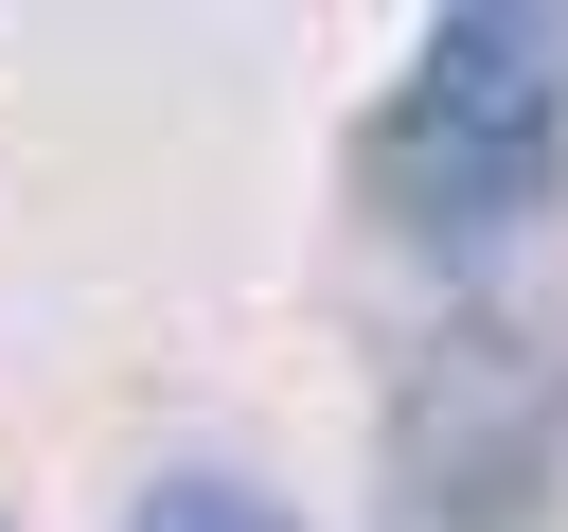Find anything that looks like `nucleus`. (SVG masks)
<instances>
[{"mask_svg": "<svg viewBox=\"0 0 568 532\" xmlns=\"http://www.w3.org/2000/svg\"><path fill=\"white\" fill-rule=\"evenodd\" d=\"M550 160H568L550 35H532V18H426V53H408L390 106H373V195H390V231H426V248H515V231L550 213Z\"/></svg>", "mask_w": 568, "mask_h": 532, "instance_id": "obj_1", "label": "nucleus"}, {"mask_svg": "<svg viewBox=\"0 0 568 532\" xmlns=\"http://www.w3.org/2000/svg\"><path fill=\"white\" fill-rule=\"evenodd\" d=\"M124 532H302L284 497H248V479H213V461H178V479H142L124 497Z\"/></svg>", "mask_w": 568, "mask_h": 532, "instance_id": "obj_2", "label": "nucleus"}]
</instances>
